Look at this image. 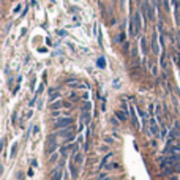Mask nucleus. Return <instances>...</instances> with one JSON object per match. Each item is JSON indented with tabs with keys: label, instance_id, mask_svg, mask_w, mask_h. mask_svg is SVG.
<instances>
[{
	"label": "nucleus",
	"instance_id": "obj_1",
	"mask_svg": "<svg viewBox=\"0 0 180 180\" xmlns=\"http://www.w3.org/2000/svg\"><path fill=\"white\" fill-rule=\"evenodd\" d=\"M73 125V119H70V117H58L57 120H55V128L57 130H62V128H70V126Z\"/></svg>",
	"mask_w": 180,
	"mask_h": 180
},
{
	"label": "nucleus",
	"instance_id": "obj_2",
	"mask_svg": "<svg viewBox=\"0 0 180 180\" xmlns=\"http://www.w3.org/2000/svg\"><path fill=\"white\" fill-rule=\"evenodd\" d=\"M116 117L120 120V122H125V120H128V112H126L125 109H120V111H116Z\"/></svg>",
	"mask_w": 180,
	"mask_h": 180
},
{
	"label": "nucleus",
	"instance_id": "obj_3",
	"mask_svg": "<svg viewBox=\"0 0 180 180\" xmlns=\"http://www.w3.org/2000/svg\"><path fill=\"white\" fill-rule=\"evenodd\" d=\"M82 161H84V155H82V153H78V152L73 153V163L74 164H82Z\"/></svg>",
	"mask_w": 180,
	"mask_h": 180
},
{
	"label": "nucleus",
	"instance_id": "obj_4",
	"mask_svg": "<svg viewBox=\"0 0 180 180\" xmlns=\"http://www.w3.org/2000/svg\"><path fill=\"white\" fill-rule=\"evenodd\" d=\"M62 177H63V171H62L60 167L52 171V180H60Z\"/></svg>",
	"mask_w": 180,
	"mask_h": 180
},
{
	"label": "nucleus",
	"instance_id": "obj_5",
	"mask_svg": "<svg viewBox=\"0 0 180 180\" xmlns=\"http://www.w3.org/2000/svg\"><path fill=\"white\" fill-rule=\"evenodd\" d=\"M117 167H119V163H114V161H112V163H108V164H106L104 169L111 171V169H117Z\"/></svg>",
	"mask_w": 180,
	"mask_h": 180
},
{
	"label": "nucleus",
	"instance_id": "obj_6",
	"mask_svg": "<svg viewBox=\"0 0 180 180\" xmlns=\"http://www.w3.org/2000/svg\"><path fill=\"white\" fill-rule=\"evenodd\" d=\"M62 108V103L60 101H55V103H52L51 104V109H60Z\"/></svg>",
	"mask_w": 180,
	"mask_h": 180
},
{
	"label": "nucleus",
	"instance_id": "obj_7",
	"mask_svg": "<svg viewBox=\"0 0 180 180\" xmlns=\"http://www.w3.org/2000/svg\"><path fill=\"white\" fill-rule=\"evenodd\" d=\"M141 48H142L144 54H145V52H147V43H145V40H144V38L141 40Z\"/></svg>",
	"mask_w": 180,
	"mask_h": 180
},
{
	"label": "nucleus",
	"instance_id": "obj_8",
	"mask_svg": "<svg viewBox=\"0 0 180 180\" xmlns=\"http://www.w3.org/2000/svg\"><path fill=\"white\" fill-rule=\"evenodd\" d=\"M109 150V147L108 145H104V147H101V152H108Z\"/></svg>",
	"mask_w": 180,
	"mask_h": 180
}]
</instances>
